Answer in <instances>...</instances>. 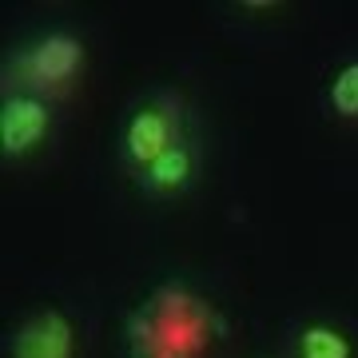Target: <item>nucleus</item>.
Returning a JSON list of instances; mask_svg holds the SVG:
<instances>
[{"instance_id":"nucleus-1","label":"nucleus","mask_w":358,"mask_h":358,"mask_svg":"<svg viewBox=\"0 0 358 358\" xmlns=\"http://www.w3.org/2000/svg\"><path fill=\"white\" fill-rule=\"evenodd\" d=\"M187 112L183 100L171 92H152L128 108L124 128H120V164L128 167L131 176L143 171L148 164H155L159 155H167L171 148L187 140Z\"/></svg>"},{"instance_id":"nucleus-2","label":"nucleus","mask_w":358,"mask_h":358,"mask_svg":"<svg viewBox=\"0 0 358 358\" xmlns=\"http://www.w3.org/2000/svg\"><path fill=\"white\" fill-rule=\"evenodd\" d=\"M84 56L88 52H84V40L76 32L52 28L8 60V68L16 64V92H36V96L64 92L84 72Z\"/></svg>"},{"instance_id":"nucleus-8","label":"nucleus","mask_w":358,"mask_h":358,"mask_svg":"<svg viewBox=\"0 0 358 358\" xmlns=\"http://www.w3.org/2000/svg\"><path fill=\"white\" fill-rule=\"evenodd\" d=\"M128 358H179L159 334V327L143 315V307L128 319Z\"/></svg>"},{"instance_id":"nucleus-6","label":"nucleus","mask_w":358,"mask_h":358,"mask_svg":"<svg viewBox=\"0 0 358 358\" xmlns=\"http://www.w3.org/2000/svg\"><path fill=\"white\" fill-rule=\"evenodd\" d=\"M8 358H76V327L64 310H40L13 331Z\"/></svg>"},{"instance_id":"nucleus-4","label":"nucleus","mask_w":358,"mask_h":358,"mask_svg":"<svg viewBox=\"0 0 358 358\" xmlns=\"http://www.w3.org/2000/svg\"><path fill=\"white\" fill-rule=\"evenodd\" d=\"M52 131V103L36 92H4L0 100V155L24 159L48 140Z\"/></svg>"},{"instance_id":"nucleus-5","label":"nucleus","mask_w":358,"mask_h":358,"mask_svg":"<svg viewBox=\"0 0 358 358\" xmlns=\"http://www.w3.org/2000/svg\"><path fill=\"white\" fill-rule=\"evenodd\" d=\"M199 171H203V148H199L195 136H187L179 148L159 155L155 164H148L131 179L148 199H176V195H187L199 183Z\"/></svg>"},{"instance_id":"nucleus-7","label":"nucleus","mask_w":358,"mask_h":358,"mask_svg":"<svg viewBox=\"0 0 358 358\" xmlns=\"http://www.w3.org/2000/svg\"><path fill=\"white\" fill-rule=\"evenodd\" d=\"M294 358H355V343L331 322H307L294 334Z\"/></svg>"},{"instance_id":"nucleus-3","label":"nucleus","mask_w":358,"mask_h":358,"mask_svg":"<svg viewBox=\"0 0 358 358\" xmlns=\"http://www.w3.org/2000/svg\"><path fill=\"white\" fill-rule=\"evenodd\" d=\"M143 315L159 327L167 346L179 358H195L207 346L211 331H215V315L199 294H192L183 282H167L143 303Z\"/></svg>"},{"instance_id":"nucleus-9","label":"nucleus","mask_w":358,"mask_h":358,"mask_svg":"<svg viewBox=\"0 0 358 358\" xmlns=\"http://www.w3.org/2000/svg\"><path fill=\"white\" fill-rule=\"evenodd\" d=\"M327 103L338 120H350L358 124V60L343 64L331 76V88H327Z\"/></svg>"}]
</instances>
